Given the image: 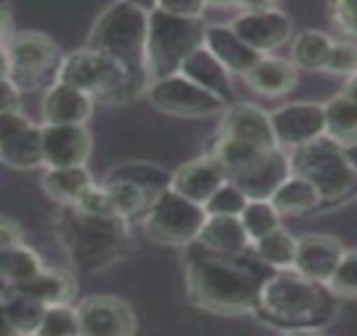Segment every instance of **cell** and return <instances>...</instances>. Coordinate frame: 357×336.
<instances>
[{
  "label": "cell",
  "mask_w": 357,
  "mask_h": 336,
  "mask_svg": "<svg viewBox=\"0 0 357 336\" xmlns=\"http://www.w3.org/2000/svg\"><path fill=\"white\" fill-rule=\"evenodd\" d=\"M105 181L132 183V185L145 190L155 200L160 194L170 190L172 175L168 171H164L162 166L151 164V162H124V164H118L112 168L105 177Z\"/></svg>",
  "instance_id": "27"
},
{
  "label": "cell",
  "mask_w": 357,
  "mask_h": 336,
  "mask_svg": "<svg viewBox=\"0 0 357 336\" xmlns=\"http://www.w3.org/2000/svg\"><path fill=\"white\" fill-rule=\"evenodd\" d=\"M288 336H321V334H317L315 330H290Z\"/></svg>",
  "instance_id": "51"
},
{
  "label": "cell",
  "mask_w": 357,
  "mask_h": 336,
  "mask_svg": "<svg viewBox=\"0 0 357 336\" xmlns=\"http://www.w3.org/2000/svg\"><path fill=\"white\" fill-rule=\"evenodd\" d=\"M206 219L208 215L204 206L166 190L147 208L143 229L155 244L188 246L198 242Z\"/></svg>",
  "instance_id": "9"
},
{
  "label": "cell",
  "mask_w": 357,
  "mask_h": 336,
  "mask_svg": "<svg viewBox=\"0 0 357 336\" xmlns=\"http://www.w3.org/2000/svg\"><path fill=\"white\" fill-rule=\"evenodd\" d=\"M244 78L252 91L265 97H282L294 91L298 72L292 61L280 57H263Z\"/></svg>",
  "instance_id": "24"
},
{
  "label": "cell",
  "mask_w": 357,
  "mask_h": 336,
  "mask_svg": "<svg viewBox=\"0 0 357 336\" xmlns=\"http://www.w3.org/2000/svg\"><path fill=\"white\" fill-rule=\"evenodd\" d=\"M326 135L342 141L357 135V101L340 93L332 97L326 105Z\"/></svg>",
  "instance_id": "33"
},
{
  "label": "cell",
  "mask_w": 357,
  "mask_h": 336,
  "mask_svg": "<svg viewBox=\"0 0 357 336\" xmlns=\"http://www.w3.org/2000/svg\"><path fill=\"white\" fill-rule=\"evenodd\" d=\"M240 219H242V225L252 244H257L259 240H263L265 236H269L282 227L280 213L275 211V206L269 200H250Z\"/></svg>",
  "instance_id": "34"
},
{
  "label": "cell",
  "mask_w": 357,
  "mask_h": 336,
  "mask_svg": "<svg viewBox=\"0 0 357 336\" xmlns=\"http://www.w3.org/2000/svg\"><path fill=\"white\" fill-rule=\"evenodd\" d=\"M178 74L185 76L192 82H196L204 91L213 93L215 97L223 99L227 105L236 103V91H234L229 72L223 68V63L206 47H200L183 63V68H181V72H178Z\"/></svg>",
  "instance_id": "21"
},
{
  "label": "cell",
  "mask_w": 357,
  "mask_h": 336,
  "mask_svg": "<svg viewBox=\"0 0 357 336\" xmlns=\"http://www.w3.org/2000/svg\"><path fill=\"white\" fill-rule=\"evenodd\" d=\"M344 153H347V160H349L351 168H353L355 175H357V141H355V143L344 145Z\"/></svg>",
  "instance_id": "48"
},
{
  "label": "cell",
  "mask_w": 357,
  "mask_h": 336,
  "mask_svg": "<svg viewBox=\"0 0 357 336\" xmlns=\"http://www.w3.org/2000/svg\"><path fill=\"white\" fill-rule=\"evenodd\" d=\"M32 336H38V334H32Z\"/></svg>",
  "instance_id": "53"
},
{
  "label": "cell",
  "mask_w": 357,
  "mask_h": 336,
  "mask_svg": "<svg viewBox=\"0 0 357 336\" xmlns=\"http://www.w3.org/2000/svg\"><path fill=\"white\" fill-rule=\"evenodd\" d=\"M11 74V57L7 45L0 43V78H9Z\"/></svg>",
  "instance_id": "47"
},
{
  "label": "cell",
  "mask_w": 357,
  "mask_h": 336,
  "mask_svg": "<svg viewBox=\"0 0 357 336\" xmlns=\"http://www.w3.org/2000/svg\"><path fill=\"white\" fill-rule=\"evenodd\" d=\"M229 179H227L225 168L213 155H202L176 168L172 173L170 190L200 206H206L208 200Z\"/></svg>",
  "instance_id": "14"
},
{
  "label": "cell",
  "mask_w": 357,
  "mask_h": 336,
  "mask_svg": "<svg viewBox=\"0 0 357 336\" xmlns=\"http://www.w3.org/2000/svg\"><path fill=\"white\" fill-rule=\"evenodd\" d=\"M336 298H357V250H347L328 282Z\"/></svg>",
  "instance_id": "38"
},
{
  "label": "cell",
  "mask_w": 357,
  "mask_h": 336,
  "mask_svg": "<svg viewBox=\"0 0 357 336\" xmlns=\"http://www.w3.org/2000/svg\"><path fill=\"white\" fill-rule=\"evenodd\" d=\"M95 185L86 166L74 168H47L43 175V192L63 208L74 206Z\"/></svg>",
  "instance_id": "25"
},
{
  "label": "cell",
  "mask_w": 357,
  "mask_h": 336,
  "mask_svg": "<svg viewBox=\"0 0 357 336\" xmlns=\"http://www.w3.org/2000/svg\"><path fill=\"white\" fill-rule=\"evenodd\" d=\"M57 234L68 257L89 271L114 265L126 252L128 244L126 219L84 215L76 208H63Z\"/></svg>",
  "instance_id": "3"
},
{
  "label": "cell",
  "mask_w": 357,
  "mask_h": 336,
  "mask_svg": "<svg viewBox=\"0 0 357 336\" xmlns=\"http://www.w3.org/2000/svg\"><path fill=\"white\" fill-rule=\"evenodd\" d=\"M7 49L11 57L9 78L20 93L49 89L57 82L63 55L53 38L43 32L28 30L15 34Z\"/></svg>",
  "instance_id": "8"
},
{
  "label": "cell",
  "mask_w": 357,
  "mask_h": 336,
  "mask_svg": "<svg viewBox=\"0 0 357 336\" xmlns=\"http://www.w3.org/2000/svg\"><path fill=\"white\" fill-rule=\"evenodd\" d=\"M248 198L246 194L234 185L231 181H227L211 200L208 204L204 206L206 215L208 217H242V213L246 211L248 206Z\"/></svg>",
  "instance_id": "37"
},
{
  "label": "cell",
  "mask_w": 357,
  "mask_h": 336,
  "mask_svg": "<svg viewBox=\"0 0 357 336\" xmlns=\"http://www.w3.org/2000/svg\"><path fill=\"white\" fill-rule=\"evenodd\" d=\"M0 300H3V307H5L11 323L15 326V330L22 336H32L38 332L45 311H47L45 305H40L38 300H34L30 296L17 294L9 288H7L5 296H0Z\"/></svg>",
  "instance_id": "30"
},
{
  "label": "cell",
  "mask_w": 357,
  "mask_h": 336,
  "mask_svg": "<svg viewBox=\"0 0 357 336\" xmlns=\"http://www.w3.org/2000/svg\"><path fill=\"white\" fill-rule=\"evenodd\" d=\"M43 271H45V263H43L40 254L26 244H17L7 250L3 275L0 277L7 282V286L13 288V286H22V284L34 280Z\"/></svg>",
  "instance_id": "32"
},
{
  "label": "cell",
  "mask_w": 357,
  "mask_h": 336,
  "mask_svg": "<svg viewBox=\"0 0 357 336\" xmlns=\"http://www.w3.org/2000/svg\"><path fill=\"white\" fill-rule=\"evenodd\" d=\"M198 242L204 250L227 259L242 257L252 246L240 217H208Z\"/></svg>",
  "instance_id": "22"
},
{
  "label": "cell",
  "mask_w": 357,
  "mask_h": 336,
  "mask_svg": "<svg viewBox=\"0 0 357 336\" xmlns=\"http://www.w3.org/2000/svg\"><path fill=\"white\" fill-rule=\"evenodd\" d=\"M269 116L278 145L298 149L326 135V109L321 103H288Z\"/></svg>",
  "instance_id": "13"
},
{
  "label": "cell",
  "mask_w": 357,
  "mask_h": 336,
  "mask_svg": "<svg viewBox=\"0 0 357 336\" xmlns=\"http://www.w3.org/2000/svg\"><path fill=\"white\" fill-rule=\"evenodd\" d=\"M0 336H22L15 330V326L11 323V319H9V315H7V311L3 307V300H0Z\"/></svg>",
  "instance_id": "46"
},
{
  "label": "cell",
  "mask_w": 357,
  "mask_h": 336,
  "mask_svg": "<svg viewBox=\"0 0 357 336\" xmlns=\"http://www.w3.org/2000/svg\"><path fill=\"white\" fill-rule=\"evenodd\" d=\"M344 252L347 250L336 238L324 234H309L298 240L294 271L328 286Z\"/></svg>",
  "instance_id": "18"
},
{
  "label": "cell",
  "mask_w": 357,
  "mask_h": 336,
  "mask_svg": "<svg viewBox=\"0 0 357 336\" xmlns=\"http://www.w3.org/2000/svg\"><path fill=\"white\" fill-rule=\"evenodd\" d=\"M155 5L170 15L185 17V20H202V13L206 9L204 3H155Z\"/></svg>",
  "instance_id": "43"
},
{
  "label": "cell",
  "mask_w": 357,
  "mask_h": 336,
  "mask_svg": "<svg viewBox=\"0 0 357 336\" xmlns=\"http://www.w3.org/2000/svg\"><path fill=\"white\" fill-rule=\"evenodd\" d=\"M296 246H298V240L284 227H280L278 231H273V234L265 236L263 240H259L257 244H252L255 257L271 271L294 269Z\"/></svg>",
  "instance_id": "29"
},
{
  "label": "cell",
  "mask_w": 357,
  "mask_h": 336,
  "mask_svg": "<svg viewBox=\"0 0 357 336\" xmlns=\"http://www.w3.org/2000/svg\"><path fill=\"white\" fill-rule=\"evenodd\" d=\"M57 82L70 84L93 99L103 101H128L147 84L132 76L122 63L91 47L63 55Z\"/></svg>",
  "instance_id": "6"
},
{
  "label": "cell",
  "mask_w": 357,
  "mask_h": 336,
  "mask_svg": "<svg viewBox=\"0 0 357 336\" xmlns=\"http://www.w3.org/2000/svg\"><path fill=\"white\" fill-rule=\"evenodd\" d=\"M334 40L317 30H309L296 36L292 45V63L305 70H326Z\"/></svg>",
  "instance_id": "31"
},
{
  "label": "cell",
  "mask_w": 357,
  "mask_h": 336,
  "mask_svg": "<svg viewBox=\"0 0 357 336\" xmlns=\"http://www.w3.org/2000/svg\"><path fill=\"white\" fill-rule=\"evenodd\" d=\"M70 208H76V211H80V213H84V215H95V217H120L118 213H116V208H114V202H112V198H109V194H107V190H105V185L101 183V185H93L74 206H70Z\"/></svg>",
  "instance_id": "39"
},
{
  "label": "cell",
  "mask_w": 357,
  "mask_h": 336,
  "mask_svg": "<svg viewBox=\"0 0 357 336\" xmlns=\"http://www.w3.org/2000/svg\"><path fill=\"white\" fill-rule=\"evenodd\" d=\"M17 244H24V231L22 227L11 221V219H3L0 217V248H13Z\"/></svg>",
  "instance_id": "44"
},
{
  "label": "cell",
  "mask_w": 357,
  "mask_h": 336,
  "mask_svg": "<svg viewBox=\"0 0 357 336\" xmlns=\"http://www.w3.org/2000/svg\"><path fill=\"white\" fill-rule=\"evenodd\" d=\"M20 89L11 82V78H0V112L20 109Z\"/></svg>",
  "instance_id": "45"
},
{
  "label": "cell",
  "mask_w": 357,
  "mask_h": 336,
  "mask_svg": "<svg viewBox=\"0 0 357 336\" xmlns=\"http://www.w3.org/2000/svg\"><path fill=\"white\" fill-rule=\"evenodd\" d=\"M206 28L202 20H185L162 11L158 5L149 11L147 34V78L149 84L181 72L183 63L204 47Z\"/></svg>",
  "instance_id": "5"
},
{
  "label": "cell",
  "mask_w": 357,
  "mask_h": 336,
  "mask_svg": "<svg viewBox=\"0 0 357 336\" xmlns=\"http://www.w3.org/2000/svg\"><path fill=\"white\" fill-rule=\"evenodd\" d=\"M223 137H231L236 141L248 143L252 147L271 151L278 149V139L271 126V116L252 103H231L223 112L221 132Z\"/></svg>",
  "instance_id": "16"
},
{
  "label": "cell",
  "mask_w": 357,
  "mask_h": 336,
  "mask_svg": "<svg viewBox=\"0 0 357 336\" xmlns=\"http://www.w3.org/2000/svg\"><path fill=\"white\" fill-rule=\"evenodd\" d=\"M269 275L227 257L213 252L200 254L188 265V296L194 305L213 313L236 315L255 311L263 282Z\"/></svg>",
  "instance_id": "1"
},
{
  "label": "cell",
  "mask_w": 357,
  "mask_h": 336,
  "mask_svg": "<svg viewBox=\"0 0 357 336\" xmlns=\"http://www.w3.org/2000/svg\"><path fill=\"white\" fill-rule=\"evenodd\" d=\"M7 30H9V15H7V11L3 7H0V43H3Z\"/></svg>",
  "instance_id": "50"
},
{
  "label": "cell",
  "mask_w": 357,
  "mask_h": 336,
  "mask_svg": "<svg viewBox=\"0 0 357 336\" xmlns=\"http://www.w3.org/2000/svg\"><path fill=\"white\" fill-rule=\"evenodd\" d=\"M80 336H135L132 307L112 294H93L78 303Z\"/></svg>",
  "instance_id": "12"
},
{
  "label": "cell",
  "mask_w": 357,
  "mask_h": 336,
  "mask_svg": "<svg viewBox=\"0 0 357 336\" xmlns=\"http://www.w3.org/2000/svg\"><path fill=\"white\" fill-rule=\"evenodd\" d=\"M326 72L353 76L357 72V47L351 43H334L326 63Z\"/></svg>",
  "instance_id": "40"
},
{
  "label": "cell",
  "mask_w": 357,
  "mask_h": 336,
  "mask_svg": "<svg viewBox=\"0 0 357 336\" xmlns=\"http://www.w3.org/2000/svg\"><path fill=\"white\" fill-rule=\"evenodd\" d=\"M342 93L357 101V72L349 78V82H347V86H344V91H342Z\"/></svg>",
  "instance_id": "49"
},
{
  "label": "cell",
  "mask_w": 357,
  "mask_h": 336,
  "mask_svg": "<svg viewBox=\"0 0 357 336\" xmlns=\"http://www.w3.org/2000/svg\"><path fill=\"white\" fill-rule=\"evenodd\" d=\"M280 215H303L317 208L324 200L319 192L298 175H290L269 200Z\"/></svg>",
  "instance_id": "28"
},
{
  "label": "cell",
  "mask_w": 357,
  "mask_h": 336,
  "mask_svg": "<svg viewBox=\"0 0 357 336\" xmlns=\"http://www.w3.org/2000/svg\"><path fill=\"white\" fill-rule=\"evenodd\" d=\"M103 185H105V190H107V194H109V198L114 202L116 213L122 219H130V217H135V215H139L143 211L147 213V208L153 204V198L145 190H141V188H137L132 183L103 181Z\"/></svg>",
  "instance_id": "35"
},
{
  "label": "cell",
  "mask_w": 357,
  "mask_h": 336,
  "mask_svg": "<svg viewBox=\"0 0 357 336\" xmlns=\"http://www.w3.org/2000/svg\"><path fill=\"white\" fill-rule=\"evenodd\" d=\"M28 126H32V122L20 109L0 112V145L9 141L11 137L20 135L22 130H26Z\"/></svg>",
  "instance_id": "42"
},
{
  "label": "cell",
  "mask_w": 357,
  "mask_h": 336,
  "mask_svg": "<svg viewBox=\"0 0 357 336\" xmlns=\"http://www.w3.org/2000/svg\"><path fill=\"white\" fill-rule=\"evenodd\" d=\"M5 257H7V250L0 248V275H3V267H5Z\"/></svg>",
  "instance_id": "52"
},
{
  "label": "cell",
  "mask_w": 357,
  "mask_h": 336,
  "mask_svg": "<svg viewBox=\"0 0 357 336\" xmlns=\"http://www.w3.org/2000/svg\"><path fill=\"white\" fill-rule=\"evenodd\" d=\"M149 103L174 118H213L223 116L227 103L181 74L155 80L147 86Z\"/></svg>",
  "instance_id": "10"
},
{
  "label": "cell",
  "mask_w": 357,
  "mask_h": 336,
  "mask_svg": "<svg viewBox=\"0 0 357 336\" xmlns=\"http://www.w3.org/2000/svg\"><path fill=\"white\" fill-rule=\"evenodd\" d=\"M45 168L86 166L93 149V137L86 126H53L43 124Z\"/></svg>",
  "instance_id": "15"
},
{
  "label": "cell",
  "mask_w": 357,
  "mask_h": 336,
  "mask_svg": "<svg viewBox=\"0 0 357 336\" xmlns=\"http://www.w3.org/2000/svg\"><path fill=\"white\" fill-rule=\"evenodd\" d=\"M38 336H80L78 309L74 305H53L47 307Z\"/></svg>",
  "instance_id": "36"
},
{
  "label": "cell",
  "mask_w": 357,
  "mask_h": 336,
  "mask_svg": "<svg viewBox=\"0 0 357 336\" xmlns=\"http://www.w3.org/2000/svg\"><path fill=\"white\" fill-rule=\"evenodd\" d=\"M0 162L15 171H36L45 168L43 153V128L28 126L20 135L11 137L0 145Z\"/></svg>",
  "instance_id": "26"
},
{
  "label": "cell",
  "mask_w": 357,
  "mask_h": 336,
  "mask_svg": "<svg viewBox=\"0 0 357 336\" xmlns=\"http://www.w3.org/2000/svg\"><path fill=\"white\" fill-rule=\"evenodd\" d=\"M7 288L17 294L30 296L45 307H53V305H72L78 284H76V277L68 269L45 267V271L38 273L34 280L22 286H13V288L7 286Z\"/></svg>",
  "instance_id": "23"
},
{
  "label": "cell",
  "mask_w": 357,
  "mask_h": 336,
  "mask_svg": "<svg viewBox=\"0 0 357 336\" xmlns=\"http://www.w3.org/2000/svg\"><path fill=\"white\" fill-rule=\"evenodd\" d=\"M292 175L290 155H286L280 147L263 153L257 162H252L242 173L231 177L229 181L238 185L248 200H271L278 188Z\"/></svg>",
  "instance_id": "17"
},
{
  "label": "cell",
  "mask_w": 357,
  "mask_h": 336,
  "mask_svg": "<svg viewBox=\"0 0 357 336\" xmlns=\"http://www.w3.org/2000/svg\"><path fill=\"white\" fill-rule=\"evenodd\" d=\"M95 99L70 84L55 82L45 91L40 114L45 124L53 126H86L93 116Z\"/></svg>",
  "instance_id": "19"
},
{
  "label": "cell",
  "mask_w": 357,
  "mask_h": 336,
  "mask_svg": "<svg viewBox=\"0 0 357 336\" xmlns=\"http://www.w3.org/2000/svg\"><path fill=\"white\" fill-rule=\"evenodd\" d=\"M336 309V296L326 284L313 282L294 269L273 271L261 288L259 307L269 321L288 330H313L326 323Z\"/></svg>",
  "instance_id": "2"
},
{
  "label": "cell",
  "mask_w": 357,
  "mask_h": 336,
  "mask_svg": "<svg viewBox=\"0 0 357 336\" xmlns=\"http://www.w3.org/2000/svg\"><path fill=\"white\" fill-rule=\"evenodd\" d=\"M330 15L340 32L357 38V0H338V3H332Z\"/></svg>",
  "instance_id": "41"
},
{
  "label": "cell",
  "mask_w": 357,
  "mask_h": 336,
  "mask_svg": "<svg viewBox=\"0 0 357 336\" xmlns=\"http://www.w3.org/2000/svg\"><path fill=\"white\" fill-rule=\"evenodd\" d=\"M147 34L149 13L143 7L135 3H114L93 24L86 47L116 59L149 86L145 66Z\"/></svg>",
  "instance_id": "4"
},
{
  "label": "cell",
  "mask_w": 357,
  "mask_h": 336,
  "mask_svg": "<svg viewBox=\"0 0 357 336\" xmlns=\"http://www.w3.org/2000/svg\"><path fill=\"white\" fill-rule=\"evenodd\" d=\"M231 30L259 55L284 47L292 34L290 17L273 5H246V13L231 22Z\"/></svg>",
  "instance_id": "11"
},
{
  "label": "cell",
  "mask_w": 357,
  "mask_h": 336,
  "mask_svg": "<svg viewBox=\"0 0 357 336\" xmlns=\"http://www.w3.org/2000/svg\"><path fill=\"white\" fill-rule=\"evenodd\" d=\"M290 166L292 175L309 181L324 202H336L357 185V175L347 160L344 145L328 135L294 149L290 153Z\"/></svg>",
  "instance_id": "7"
},
{
  "label": "cell",
  "mask_w": 357,
  "mask_h": 336,
  "mask_svg": "<svg viewBox=\"0 0 357 336\" xmlns=\"http://www.w3.org/2000/svg\"><path fill=\"white\" fill-rule=\"evenodd\" d=\"M204 47L223 63L229 74L246 76L263 59L255 49H250L231 26H208L204 36Z\"/></svg>",
  "instance_id": "20"
}]
</instances>
